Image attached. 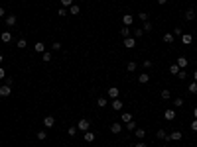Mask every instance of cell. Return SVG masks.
Wrapping results in <instances>:
<instances>
[{
	"label": "cell",
	"instance_id": "6da1fadb",
	"mask_svg": "<svg viewBox=\"0 0 197 147\" xmlns=\"http://www.w3.org/2000/svg\"><path fill=\"white\" fill-rule=\"evenodd\" d=\"M89 128H91V122H89V120H85V118L77 122V129H81L83 134H85V131H89Z\"/></svg>",
	"mask_w": 197,
	"mask_h": 147
},
{
	"label": "cell",
	"instance_id": "7a4b0ae2",
	"mask_svg": "<svg viewBox=\"0 0 197 147\" xmlns=\"http://www.w3.org/2000/svg\"><path fill=\"white\" fill-rule=\"evenodd\" d=\"M118 94H120V90H118L116 86H111V88L106 90V96H108L111 100H114V98H118Z\"/></svg>",
	"mask_w": 197,
	"mask_h": 147
},
{
	"label": "cell",
	"instance_id": "3957f363",
	"mask_svg": "<svg viewBox=\"0 0 197 147\" xmlns=\"http://www.w3.org/2000/svg\"><path fill=\"white\" fill-rule=\"evenodd\" d=\"M122 45H124L126 49H132V47H136V39H134V37H124Z\"/></svg>",
	"mask_w": 197,
	"mask_h": 147
},
{
	"label": "cell",
	"instance_id": "277c9868",
	"mask_svg": "<svg viewBox=\"0 0 197 147\" xmlns=\"http://www.w3.org/2000/svg\"><path fill=\"white\" fill-rule=\"evenodd\" d=\"M181 137H183L181 131H171V134H168V141H179Z\"/></svg>",
	"mask_w": 197,
	"mask_h": 147
},
{
	"label": "cell",
	"instance_id": "5b68a950",
	"mask_svg": "<svg viewBox=\"0 0 197 147\" xmlns=\"http://www.w3.org/2000/svg\"><path fill=\"white\" fill-rule=\"evenodd\" d=\"M10 94H12V88H10L8 84H2V86H0V96L6 98V96H10Z\"/></svg>",
	"mask_w": 197,
	"mask_h": 147
},
{
	"label": "cell",
	"instance_id": "8992f818",
	"mask_svg": "<svg viewBox=\"0 0 197 147\" xmlns=\"http://www.w3.org/2000/svg\"><path fill=\"white\" fill-rule=\"evenodd\" d=\"M164 118H166V120H168V122L176 120V110H173V108H168V110H166V112H164Z\"/></svg>",
	"mask_w": 197,
	"mask_h": 147
},
{
	"label": "cell",
	"instance_id": "52a82bcc",
	"mask_svg": "<svg viewBox=\"0 0 197 147\" xmlns=\"http://www.w3.org/2000/svg\"><path fill=\"white\" fill-rule=\"evenodd\" d=\"M111 106H112V110H116V112H120L124 104H122V100H118V98H114V100L111 102Z\"/></svg>",
	"mask_w": 197,
	"mask_h": 147
},
{
	"label": "cell",
	"instance_id": "ba28073f",
	"mask_svg": "<svg viewBox=\"0 0 197 147\" xmlns=\"http://www.w3.org/2000/svg\"><path fill=\"white\" fill-rule=\"evenodd\" d=\"M195 10H193V8H189V10H185V14H183V18L187 20V22H191V20H195Z\"/></svg>",
	"mask_w": 197,
	"mask_h": 147
},
{
	"label": "cell",
	"instance_id": "9c48e42d",
	"mask_svg": "<svg viewBox=\"0 0 197 147\" xmlns=\"http://www.w3.org/2000/svg\"><path fill=\"white\" fill-rule=\"evenodd\" d=\"M132 22H134V16H132V14H124V16H122V24H124V26H132Z\"/></svg>",
	"mask_w": 197,
	"mask_h": 147
},
{
	"label": "cell",
	"instance_id": "30bf717a",
	"mask_svg": "<svg viewBox=\"0 0 197 147\" xmlns=\"http://www.w3.org/2000/svg\"><path fill=\"white\" fill-rule=\"evenodd\" d=\"M0 39H2L4 43H10V41H12V33L10 32H2L0 33Z\"/></svg>",
	"mask_w": 197,
	"mask_h": 147
},
{
	"label": "cell",
	"instance_id": "8fae6325",
	"mask_svg": "<svg viewBox=\"0 0 197 147\" xmlns=\"http://www.w3.org/2000/svg\"><path fill=\"white\" fill-rule=\"evenodd\" d=\"M111 131L112 134H120V131H122V124H118V122L111 124Z\"/></svg>",
	"mask_w": 197,
	"mask_h": 147
},
{
	"label": "cell",
	"instance_id": "7c38bea8",
	"mask_svg": "<svg viewBox=\"0 0 197 147\" xmlns=\"http://www.w3.org/2000/svg\"><path fill=\"white\" fill-rule=\"evenodd\" d=\"M53 124H55L53 116H46V118H44V126H46V128H53Z\"/></svg>",
	"mask_w": 197,
	"mask_h": 147
},
{
	"label": "cell",
	"instance_id": "4fadbf2b",
	"mask_svg": "<svg viewBox=\"0 0 197 147\" xmlns=\"http://www.w3.org/2000/svg\"><path fill=\"white\" fill-rule=\"evenodd\" d=\"M6 26L8 28H14V26H16V16H14V14L6 16Z\"/></svg>",
	"mask_w": 197,
	"mask_h": 147
},
{
	"label": "cell",
	"instance_id": "5bb4252c",
	"mask_svg": "<svg viewBox=\"0 0 197 147\" xmlns=\"http://www.w3.org/2000/svg\"><path fill=\"white\" fill-rule=\"evenodd\" d=\"M191 41H193V35H191V33H183V35H181V43L183 45H189Z\"/></svg>",
	"mask_w": 197,
	"mask_h": 147
},
{
	"label": "cell",
	"instance_id": "9a60e30c",
	"mask_svg": "<svg viewBox=\"0 0 197 147\" xmlns=\"http://www.w3.org/2000/svg\"><path fill=\"white\" fill-rule=\"evenodd\" d=\"M83 139H85L87 143H93V141H95V134H93V131H85V134H83Z\"/></svg>",
	"mask_w": 197,
	"mask_h": 147
},
{
	"label": "cell",
	"instance_id": "2e32d148",
	"mask_svg": "<svg viewBox=\"0 0 197 147\" xmlns=\"http://www.w3.org/2000/svg\"><path fill=\"white\" fill-rule=\"evenodd\" d=\"M156 137H158V139H164V141H168V131H166V129H158Z\"/></svg>",
	"mask_w": 197,
	"mask_h": 147
},
{
	"label": "cell",
	"instance_id": "e0dca14e",
	"mask_svg": "<svg viewBox=\"0 0 197 147\" xmlns=\"http://www.w3.org/2000/svg\"><path fill=\"white\" fill-rule=\"evenodd\" d=\"M79 12H81V8H79V4H73V6H69V14H71V16H77Z\"/></svg>",
	"mask_w": 197,
	"mask_h": 147
},
{
	"label": "cell",
	"instance_id": "ac0fdd59",
	"mask_svg": "<svg viewBox=\"0 0 197 147\" xmlns=\"http://www.w3.org/2000/svg\"><path fill=\"white\" fill-rule=\"evenodd\" d=\"M187 90H189L191 94H197V81H191L189 86H187Z\"/></svg>",
	"mask_w": 197,
	"mask_h": 147
},
{
	"label": "cell",
	"instance_id": "d6986e66",
	"mask_svg": "<svg viewBox=\"0 0 197 147\" xmlns=\"http://www.w3.org/2000/svg\"><path fill=\"white\" fill-rule=\"evenodd\" d=\"M148 81H150V75H148V73H144V75H140V77H138V83H140V84H146Z\"/></svg>",
	"mask_w": 197,
	"mask_h": 147
},
{
	"label": "cell",
	"instance_id": "ffe728a7",
	"mask_svg": "<svg viewBox=\"0 0 197 147\" xmlns=\"http://www.w3.org/2000/svg\"><path fill=\"white\" fill-rule=\"evenodd\" d=\"M120 120L124 122V124H126V122H132V114H130V112H122V116H120Z\"/></svg>",
	"mask_w": 197,
	"mask_h": 147
},
{
	"label": "cell",
	"instance_id": "44dd1931",
	"mask_svg": "<svg viewBox=\"0 0 197 147\" xmlns=\"http://www.w3.org/2000/svg\"><path fill=\"white\" fill-rule=\"evenodd\" d=\"M41 61H44V63H49V61H51V53L44 51V53H41Z\"/></svg>",
	"mask_w": 197,
	"mask_h": 147
},
{
	"label": "cell",
	"instance_id": "7402d4cb",
	"mask_svg": "<svg viewBox=\"0 0 197 147\" xmlns=\"http://www.w3.org/2000/svg\"><path fill=\"white\" fill-rule=\"evenodd\" d=\"M177 67H179V69H185V67H187V59L179 57V59H177Z\"/></svg>",
	"mask_w": 197,
	"mask_h": 147
},
{
	"label": "cell",
	"instance_id": "603a6c76",
	"mask_svg": "<svg viewBox=\"0 0 197 147\" xmlns=\"http://www.w3.org/2000/svg\"><path fill=\"white\" fill-rule=\"evenodd\" d=\"M162 39H164V43H173V39L176 37H173V33H166Z\"/></svg>",
	"mask_w": 197,
	"mask_h": 147
},
{
	"label": "cell",
	"instance_id": "cb8c5ba5",
	"mask_svg": "<svg viewBox=\"0 0 197 147\" xmlns=\"http://www.w3.org/2000/svg\"><path fill=\"white\" fill-rule=\"evenodd\" d=\"M136 69H138V65L134 63V61H130V63L126 65V71H128V73H134V71H136Z\"/></svg>",
	"mask_w": 197,
	"mask_h": 147
},
{
	"label": "cell",
	"instance_id": "d4e9b609",
	"mask_svg": "<svg viewBox=\"0 0 197 147\" xmlns=\"http://www.w3.org/2000/svg\"><path fill=\"white\" fill-rule=\"evenodd\" d=\"M120 33H122V37H130V28H128V26L120 28Z\"/></svg>",
	"mask_w": 197,
	"mask_h": 147
},
{
	"label": "cell",
	"instance_id": "484cf974",
	"mask_svg": "<svg viewBox=\"0 0 197 147\" xmlns=\"http://www.w3.org/2000/svg\"><path fill=\"white\" fill-rule=\"evenodd\" d=\"M106 104H108V102H106V98H105V96H101V98L97 100V106H98V108H105Z\"/></svg>",
	"mask_w": 197,
	"mask_h": 147
},
{
	"label": "cell",
	"instance_id": "4316f807",
	"mask_svg": "<svg viewBox=\"0 0 197 147\" xmlns=\"http://www.w3.org/2000/svg\"><path fill=\"white\" fill-rule=\"evenodd\" d=\"M134 135L142 139V137H144V135H146V131H144V129H142V128H136V129H134Z\"/></svg>",
	"mask_w": 197,
	"mask_h": 147
},
{
	"label": "cell",
	"instance_id": "83f0119b",
	"mask_svg": "<svg viewBox=\"0 0 197 147\" xmlns=\"http://www.w3.org/2000/svg\"><path fill=\"white\" fill-rule=\"evenodd\" d=\"M16 45H18V49H24V47L28 45V41H26L24 37H20V39H18V43H16Z\"/></svg>",
	"mask_w": 197,
	"mask_h": 147
},
{
	"label": "cell",
	"instance_id": "f1b7e54d",
	"mask_svg": "<svg viewBox=\"0 0 197 147\" xmlns=\"http://www.w3.org/2000/svg\"><path fill=\"white\" fill-rule=\"evenodd\" d=\"M36 137H38L39 141H44V139H47V134L44 131V129H41V131H38V134H36Z\"/></svg>",
	"mask_w": 197,
	"mask_h": 147
},
{
	"label": "cell",
	"instance_id": "f546056e",
	"mask_svg": "<svg viewBox=\"0 0 197 147\" xmlns=\"http://www.w3.org/2000/svg\"><path fill=\"white\" fill-rule=\"evenodd\" d=\"M170 73H171V75H177V73H179V67H177V63L170 65Z\"/></svg>",
	"mask_w": 197,
	"mask_h": 147
},
{
	"label": "cell",
	"instance_id": "4dcf8cb0",
	"mask_svg": "<svg viewBox=\"0 0 197 147\" xmlns=\"http://www.w3.org/2000/svg\"><path fill=\"white\" fill-rule=\"evenodd\" d=\"M183 35V30L181 28H173V37H181Z\"/></svg>",
	"mask_w": 197,
	"mask_h": 147
},
{
	"label": "cell",
	"instance_id": "1f68e13d",
	"mask_svg": "<svg viewBox=\"0 0 197 147\" xmlns=\"http://www.w3.org/2000/svg\"><path fill=\"white\" fill-rule=\"evenodd\" d=\"M126 129H128V131H134V129H136V122H126Z\"/></svg>",
	"mask_w": 197,
	"mask_h": 147
},
{
	"label": "cell",
	"instance_id": "d6a6232c",
	"mask_svg": "<svg viewBox=\"0 0 197 147\" xmlns=\"http://www.w3.org/2000/svg\"><path fill=\"white\" fill-rule=\"evenodd\" d=\"M59 2H61V6L67 8V10H69V6H73V0H59Z\"/></svg>",
	"mask_w": 197,
	"mask_h": 147
},
{
	"label": "cell",
	"instance_id": "836d02e7",
	"mask_svg": "<svg viewBox=\"0 0 197 147\" xmlns=\"http://www.w3.org/2000/svg\"><path fill=\"white\" fill-rule=\"evenodd\" d=\"M142 35H144V30H142V28H136V30H134V39L142 37Z\"/></svg>",
	"mask_w": 197,
	"mask_h": 147
},
{
	"label": "cell",
	"instance_id": "e575fe53",
	"mask_svg": "<svg viewBox=\"0 0 197 147\" xmlns=\"http://www.w3.org/2000/svg\"><path fill=\"white\" fill-rule=\"evenodd\" d=\"M46 51V45L44 43H36V53H44Z\"/></svg>",
	"mask_w": 197,
	"mask_h": 147
},
{
	"label": "cell",
	"instance_id": "d590c367",
	"mask_svg": "<svg viewBox=\"0 0 197 147\" xmlns=\"http://www.w3.org/2000/svg\"><path fill=\"white\" fill-rule=\"evenodd\" d=\"M170 98H171L170 90H162V100H170Z\"/></svg>",
	"mask_w": 197,
	"mask_h": 147
},
{
	"label": "cell",
	"instance_id": "8d00e7d4",
	"mask_svg": "<svg viewBox=\"0 0 197 147\" xmlns=\"http://www.w3.org/2000/svg\"><path fill=\"white\" fill-rule=\"evenodd\" d=\"M57 14H59V16H61V18H63V16H67V14H69V10L61 6V8H59V10H57Z\"/></svg>",
	"mask_w": 197,
	"mask_h": 147
},
{
	"label": "cell",
	"instance_id": "74e56055",
	"mask_svg": "<svg viewBox=\"0 0 197 147\" xmlns=\"http://www.w3.org/2000/svg\"><path fill=\"white\" fill-rule=\"evenodd\" d=\"M142 65H144V69H152V67H154V63H152L150 59H144V63Z\"/></svg>",
	"mask_w": 197,
	"mask_h": 147
},
{
	"label": "cell",
	"instance_id": "f35d334b",
	"mask_svg": "<svg viewBox=\"0 0 197 147\" xmlns=\"http://www.w3.org/2000/svg\"><path fill=\"white\" fill-rule=\"evenodd\" d=\"M177 77H179V78H187V71H185V69H179Z\"/></svg>",
	"mask_w": 197,
	"mask_h": 147
},
{
	"label": "cell",
	"instance_id": "ab89813d",
	"mask_svg": "<svg viewBox=\"0 0 197 147\" xmlns=\"http://www.w3.org/2000/svg\"><path fill=\"white\" fill-rule=\"evenodd\" d=\"M138 18L142 20V22H148V12H140L138 14Z\"/></svg>",
	"mask_w": 197,
	"mask_h": 147
},
{
	"label": "cell",
	"instance_id": "60d3db41",
	"mask_svg": "<svg viewBox=\"0 0 197 147\" xmlns=\"http://www.w3.org/2000/svg\"><path fill=\"white\" fill-rule=\"evenodd\" d=\"M67 134H69V135H71V137H73V135L77 134V126H71V128L67 129Z\"/></svg>",
	"mask_w": 197,
	"mask_h": 147
},
{
	"label": "cell",
	"instance_id": "b9f144b4",
	"mask_svg": "<svg viewBox=\"0 0 197 147\" xmlns=\"http://www.w3.org/2000/svg\"><path fill=\"white\" fill-rule=\"evenodd\" d=\"M152 28H154V26H152L150 22H144V26H142V30H144V32H150Z\"/></svg>",
	"mask_w": 197,
	"mask_h": 147
},
{
	"label": "cell",
	"instance_id": "7bdbcfd3",
	"mask_svg": "<svg viewBox=\"0 0 197 147\" xmlns=\"http://www.w3.org/2000/svg\"><path fill=\"white\" fill-rule=\"evenodd\" d=\"M173 106H183V98H179V96H177L176 100H173Z\"/></svg>",
	"mask_w": 197,
	"mask_h": 147
},
{
	"label": "cell",
	"instance_id": "ee69618b",
	"mask_svg": "<svg viewBox=\"0 0 197 147\" xmlns=\"http://www.w3.org/2000/svg\"><path fill=\"white\" fill-rule=\"evenodd\" d=\"M12 83H14L12 77H6V78H4V84H8V86H12Z\"/></svg>",
	"mask_w": 197,
	"mask_h": 147
},
{
	"label": "cell",
	"instance_id": "f6af8a7d",
	"mask_svg": "<svg viewBox=\"0 0 197 147\" xmlns=\"http://www.w3.org/2000/svg\"><path fill=\"white\" fill-rule=\"evenodd\" d=\"M6 78V73H4V67H0V81H4Z\"/></svg>",
	"mask_w": 197,
	"mask_h": 147
},
{
	"label": "cell",
	"instance_id": "bcb514c9",
	"mask_svg": "<svg viewBox=\"0 0 197 147\" xmlns=\"http://www.w3.org/2000/svg\"><path fill=\"white\" fill-rule=\"evenodd\" d=\"M51 49H55V51H57V49H61V43H57V41H55V43H51Z\"/></svg>",
	"mask_w": 197,
	"mask_h": 147
},
{
	"label": "cell",
	"instance_id": "7dc6e473",
	"mask_svg": "<svg viewBox=\"0 0 197 147\" xmlns=\"http://www.w3.org/2000/svg\"><path fill=\"white\" fill-rule=\"evenodd\" d=\"M191 131H197V120L191 122Z\"/></svg>",
	"mask_w": 197,
	"mask_h": 147
},
{
	"label": "cell",
	"instance_id": "c3c4849f",
	"mask_svg": "<svg viewBox=\"0 0 197 147\" xmlns=\"http://www.w3.org/2000/svg\"><path fill=\"white\" fill-rule=\"evenodd\" d=\"M134 147H148V145H146L144 141H138V143H136V145H134Z\"/></svg>",
	"mask_w": 197,
	"mask_h": 147
},
{
	"label": "cell",
	"instance_id": "681fc988",
	"mask_svg": "<svg viewBox=\"0 0 197 147\" xmlns=\"http://www.w3.org/2000/svg\"><path fill=\"white\" fill-rule=\"evenodd\" d=\"M4 14H6V12H4V8L0 6V18H4Z\"/></svg>",
	"mask_w": 197,
	"mask_h": 147
},
{
	"label": "cell",
	"instance_id": "f907efd6",
	"mask_svg": "<svg viewBox=\"0 0 197 147\" xmlns=\"http://www.w3.org/2000/svg\"><path fill=\"white\" fill-rule=\"evenodd\" d=\"M193 81H197V69L193 71Z\"/></svg>",
	"mask_w": 197,
	"mask_h": 147
},
{
	"label": "cell",
	"instance_id": "816d5d0a",
	"mask_svg": "<svg viewBox=\"0 0 197 147\" xmlns=\"http://www.w3.org/2000/svg\"><path fill=\"white\" fill-rule=\"evenodd\" d=\"M2 63H4V57H2V53H0V67H2Z\"/></svg>",
	"mask_w": 197,
	"mask_h": 147
},
{
	"label": "cell",
	"instance_id": "f5cc1de1",
	"mask_svg": "<svg viewBox=\"0 0 197 147\" xmlns=\"http://www.w3.org/2000/svg\"><path fill=\"white\" fill-rule=\"evenodd\" d=\"M166 2H168V0H158V4H166Z\"/></svg>",
	"mask_w": 197,
	"mask_h": 147
},
{
	"label": "cell",
	"instance_id": "db71d44e",
	"mask_svg": "<svg viewBox=\"0 0 197 147\" xmlns=\"http://www.w3.org/2000/svg\"><path fill=\"white\" fill-rule=\"evenodd\" d=\"M193 116H195V120H197V108H193Z\"/></svg>",
	"mask_w": 197,
	"mask_h": 147
}]
</instances>
